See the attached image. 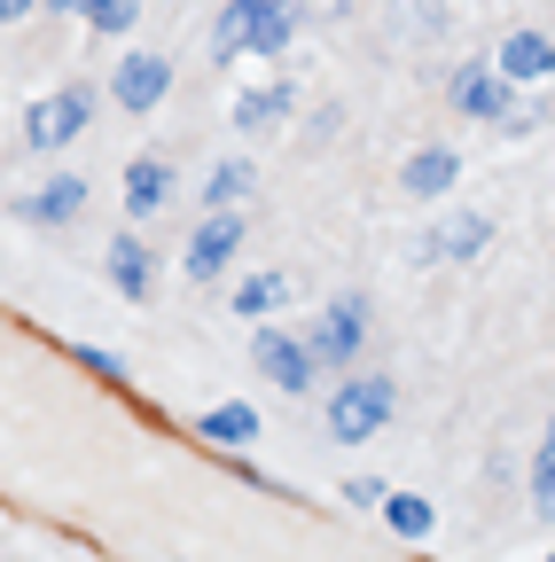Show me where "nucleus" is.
Instances as JSON below:
<instances>
[{
    "mask_svg": "<svg viewBox=\"0 0 555 562\" xmlns=\"http://www.w3.org/2000/svg\"><path fill=\"white\" fill-rule=\"evenodd\" d=\"M32 9H40V0H0V32H9V24H24Z\"/></svg>",
    "mask_w": 555,
    "mask_h": 562,
    "instance_id": "obj_23",
    "label": "nucleus"
},
{
    "mask_svg": "<svg viewBox=\"0 0 555 562\" xmlns=\"http://www.w3.org/2000/svg\"><path fill=\"white\" fill-rule=\"evenodd\" d=\"M102 273H110V290L125 297V305H149V290H157V250L142 243V235H110V258H102Z\"/></svg>",
    "mask_w": 555,
    "mask_h": 562,
    "instance_id": "obj_11",
    "label": "nucleus"
},
{
    "mask_svg": "<svg viewBox=\"0 0 555 562\" xmlns=\"http://www.w3.org/2000/svg\"><path fill=\"white\" fill-rule=\"evenodd\" d=\"M306 24V0H227L220 24H212V55L235 63V55H282Z\"/></svg>",
    "mask_w": 555,
    "mask_h": 562,
    "instance_id": "obj_1",
    "label": "nucleus"
},
{
    "mask_svg": "<svg viewBox=\"0 0 555 562\" xmlns=\"http://www.w3.org/2000/svg\"><path fill=\"white\" fill-rule=\"evenodd\" d=\"M71 360H79L87 375H102V383H125V360H118V351H102V344H71Z\"/></svg>",
    "mask_w": 555,
    "mask_h": 562,
    "instance_id": "obj_22",
    "label": "nucleus"
},
{
    "mask_svg": "<svg viewBox=\"0 0 555 562\" xmlns=\"http://www.w3.org/2000/svg\"><path fill=\"white\" fill-rule=\"evenodd\" d=\"M196 438H203V446H227V453H235V446H258V406H251V398L203 406V414H196Z\"/></svg>",
    "mask_w": 555,
    "mask_h": 562,
    "instance_id": "obj_16",
    "label": "nucleus"
},
{
    "mask_svg": "<svg viewBox=\"0 0 555 562\" xmlns=\"http://www.w3.org/2000/svg\"><path fill=\"white\" fill-rule=\"evenodd\" d=\"M173 203V165L149 149V157H125V220H157Z\"/></svg>",
    "mask_w": 555,
    "mask_h": 562,
    "instance_id": "obj_15",
    "label": "nucleus"
},
{
    "mask_svg": "<svg viewBox=\"0 0 555 562\" xmlns=\"http://www.w3.org/2000/svg\"><path fill=\"white\" fill-rule=\"evenodd\" d=\"M165 94H173V55H157V47H125L118 70H110V102L142 117V110H157Z\"/></svg>",
    "mask_w": 555,
    "mask_h": 562,
    "instance_id": "obj_6",
    "label": "nucleus"
},
{
    "mask_svg": "<svg viewBox=\"0 0 555 562\" xmlns=\"http://www.w3.org/2000/svg\"><path fill=\"white\" fill-rule=\"evenodd\" d=\"M391 414H399V383L391 375H344L321 398V430H329V446H368V438H384Z\"/></svg>",
    "mask_w": 555,
    "mask_h": 562,
    "instance_id": "obj_2",
    "label": "nucleus"
},
{
    "mask_svg": "<svg viewBox=\"0 0 555 562\" xmlns=\"http://www.w3.org/2000/svg\"><path fill=\"white\" fill-rule=\"evenodd\" d=\"M142 9H149V0H95L87 32H95V40H125L133 24H142Z\"/></svg>",
    "mask_w": 555,
    "mask_h": 562,
    "instance_id": "obj_21",
    "label": "nucleus"
},
{
    "mask_svg": "<svg viewBox=\"0 0 555 562\" xmlns=\"http://www.w3.org/2000/svg\"><path fill=\"white\" fill-rule=\"evenodd\" d=\"M454 180H462V157L446 149V140H423V149L399 165V188H407L414 203H446V195H454Z\"/></svg>",
    "mask_w": 555,
    "mask_h": 562,
    "instance_id": "obj_12",
    "label": "nucleus"
},
{
    "mask_svg": "<svg viewBox=\"0 0 555 562\" xmlns=\"http://www.w3.org/2000/svg\"><path fill=\"white\" fill-rule=\"evenodd\" d=\"M47 9H55V16H79V24H87V16H95V0H47Z\"/></svg>",
    "mask_w": 555,
    "mask_h": 562,
    "instance_id": "obj_24",
    "label": "nucleus"
},
{
    "mask_svg": "<svg viewBox=\"0 0 555 562\" xmlns=\"http://www.w3.org/2000/svg\"><path fill=\"white\" fill-rule=\"evenodd\" d=\"M258 195V157H220L203 172V211H243Z\"/></svg>",
    "mask_w": 555,
    "mask_h": 562,
    "instance_id": "obj_17",
    "label": "nucleus"
},
{
    "mask_svg": "<svg viewBox=\"0 0 555 562\" xmlns=\"http://www.w3.org/2000/svg\"><path fill=\"white\" fill-rule=\"evenodd\" d=\"M87 211V172H47L32 195H16V220L24 227H71Z\"/></svg>",
    "mask_w": 555,
    "mask_h": 562,
    "instance_id": "obj_10",
    "label": "nucleus"
},
{
    "mask_svg": "<svg viewBox=\"0 0 555 562\" xmlns=\"http://www.w3.org/2000/svg\"><path fill=\"white\" fill-rule=\"evenodd\" d=\"M243 243H251V220H243V211H203V220L188 227L180 273H188V281H220V273L243 258Z\"/></svg>",
    "mask_w": 555,
    "mask_h": 562,
    "instance_id": "obj_5",
    "label": "nucleus"
},
{
    "mask_svg": "<svg viewBox=\"0 0 555 562\" xmlns=\"http://www.w3.org/2000/svg\"><path fill=\"white\" fill-rule=\"evenodd\" d=\"M95 125V87H55V94H32L24 102V149L32 157H63V149H71V140Z\"/></svg>",
    "mask_w": 555,
    "mask_h": 562,
    "instance_id": "obj_3",
    "label": "nucleus"
},
{
    "mask_svg": "<svg viewBox=\"0 0 555 562\" xmlns=\"http://www.w3.org/2000/svg\"><path fill=\"white\" fill-rule=\"evenodd\" d=\"M290 110H298V87H251V94H235V133L243 140H266V133H282L290 125Z\"/></svg>",
    "mask_w": 555,
    "mask_h": 562,
    "instance_id": "obj_14",
    "label": "nucleus"
},
{
    "mask_svg": "<svg viewBox=\"0 0 555 562\" xmlns=\"http://www.w3.org/2000/svg\"><path fill=\"white\" fill-rule=\"evenodd\" d=\"M524 492H532V516H540V524H555V414H547V430H540V453H532Z\"/></svg>",
    "mask_w": 555,
    "mask_h": 562,
    "instance_id": "obj_20",
    "label": "nucleus"
},
{
    "mask_svg": "<svg viewBox=\"0 0 555 562\" xmlns=\"http://www.w3.org/2000/svg\"><path fill=\"white\" fill-rule=\"evenodd\" d=\"M251 360H258V375L274 383V391H313V351H306V336H290V328H274V321H258L251 328Z\"/></svg>",
    "mask_w": 555,
    "mask_h": 562,
    "instance_id": "obj_7",
    "label": "nucleus"
},
{
    "mask_svg": "<svg viewBox=\"0 0 555 562\" xmlns=\"http://www.w3.org/2000/svg\"><path fill=\"white\" fill-rule=\"evenodd\" d=\"M446 102H454V117H469V125H509L517 87L501 79L493 63H462L454 79H446Z\"/></svg>",
    "mask_w": 555,
    "mask_h": 562,
    "instance_id": "obj_8",
    "label": "nucleus"
},
{
    "mask_svg": "<svg viewBox=\"0 0 555 562\" xmlns=\"http://www.w3.org/2000/svg\"><path fill=\"white\" fill-rule=\"evenodd\" d=\"M376 508H384V531H391V539H431V531H439V508L423 501V492H384Z\"/></svg>",
    "mask_w": 555,
    "mask_h": 562,
    "instance_id": "obj_18",
    "label": "nucleus"
},
{
    "mask_svg": "<svg viewBox=\"0 0 555 562\" xmlns=\"http://www.w3.org/2000/svg\"><path fill=\"white\" fill-rule=\"evenodd\" d=\"M290 305V273H251V281H235V313L258 328V321H274Z\"/></svg>",
    "mask_w": 555,
    "mask_h": 562,
    "instance_id": "obj_19",
    "label": "nucleus"
},
{
    "mask_svg": "<svg viewBox=\"0 0 555 562\" xmlns=\"http://www.w3.org/2000/svg\"><path fill=\"white\" fill-rule=\"evenodd\" d=\"M547 562H555V554H547Z\"/></svg>",
    "mask_w": 555,
    "mask_h": 562,
    "instance_id": "obj_25",
    "label": "nucleus"
},
{
    "mask_svg": "<svg viewBox=\"0 0 555 562\" xmlns=\"http://www.w3.org/2000/svg\"><path fill=\"white\" fill-rule=\"evenodd\" d=\"M485 243H493V211H446V220H431V235H423V266H462V258H477Z\"/></svg>",
    "mask_w": 555,
    "mask_h": 562,
    "instance_id": "obj_9",
    "label": "nucleus"
},
{
    "mask_svg": "<svg viewBox=\"0 0 555 562\" xmlns=\"http://www.w3.org/2000/svg\"><path fill=\"white\" fill-rule=\"evenodd\" d=\"M493 70H501L509 87H540V79H555V40L547 32H501Z\"/></svg>",
    "mask_w": 555,
    "mask_h": 562,
    "instance_id": "obj_13",
    "label": "nucleus"
},
{
    "mask_svg": "<svg viewBox=\"0 0 555 562\" xmlns=\"http://www.w3.org/2000/svg\"><path fill=\"white\" fill-rule=\"evenodd\" d=\"M306 351H313V368H353L360 351H368V297L360 290H336V297H321V313H313V328H306Z\"/></svg>",
    "mask_w": 555,
    "mask_h": 562,
    "instance_id": "obj_4",
    "label": "nucleus"
}]
</instances>
